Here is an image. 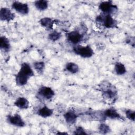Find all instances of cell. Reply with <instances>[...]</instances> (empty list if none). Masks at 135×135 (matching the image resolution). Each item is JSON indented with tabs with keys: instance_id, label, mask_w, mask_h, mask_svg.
<instances>
[{
	"instance_id": "obj_1",
	"label": "cell",
	"mask_w": 135,
	"mask_h": 135,
	"mask_svg": "<svg viewBox=\"0 0 135 135\" xmlns=\"http://www.w3.org/2000/svg\"><path fill=\"white\" fill-rule=\"evenodd\" d=\"M35 75L34 70L31 65L26 62L21 64L18 72L15 75V81L16 85L23 86L25 85L28 80Z\"/></svg>"
},
{
	"instance_id": "obj_2",
	"label": "cell",
	"mask_w": 135,
	"mask_h": 135,
	"mask_svg": "<svg viewBox=\"0 0 135 135\" xmlns=\"http://www.w3.org/2000/svg\"><path fill=\"white\" fill-rule=\"evenodd\" d=\"M95 21L107 28H115L118 25L117 21L109 14L101 13L96 16Z\"/></svg>"
},
{
	"instance_id": "obj_3",
	"label": "cell",
	"mask_w": 135,
	"mask_h": 135,
	"mask_svg": "<svg viewBox=\"0 0 135 135\" xmlns=\"http://www.w3.org/2000/svg\"><path fill=\"white\" fill-rule=\"evenodd\" d=\"M73 51L76 55L84 59L90 58L94 54L93 50L89 45L86 46L80 44L74 45L73 47Z\"/></svg>"
},
{
	"instance_id": "obj_4",
	"label": "cell",
	"mask_w": 135,
	"mask_h": 135,
	"mask_svg": "<svg viewBox=\"0 0 135 135\" xmlns=\"http://www.w3.org/2000/svg\"><path fill=\"white\" fill-rule=\"evenodd\" d=\"M98 8L102 13L109 14L111 15L115 13L118 10L117 5L113 4L111 1L101 2L99 4Z\"/></svg>"
},
{
	"instance_id": "obj_5",
	"label": "cell",
	"mask_w": 135,
	"mask_h": 135,
	"mask_svg": "<svg viewBox=\"0 0 135 135\" xmlns=\"http://www.w3.org/2000/svg\"><path fill=\"white\" fill-rule=\"evenodd\" d=\"M101 92L103 97L109 100H115L118 95L117 90L110 83L103 85L101 88Z\"/></svg>"
},
{
	"instance_id": "obj_6",
	"label": "cell",
	"mask_w": 135,
	"mask_h": 135,
	"mask_svg": "<svg viewBox=\"0 0 135 135\" xmlns=\"http://www.w3.org/2000/svg\"><path fill=\"white\" fill-rule=\"evenodd\" d=\"M83 34L81 33L80 31H78V30L70 31L66 34V38L68 41L74 45V46L79 45L83 40Z\"/></svg>"
},
{
	"instance_id": "obj_7",
	"label": "cell",
	"mask_w": 135,
	"mask_h": 135,
	"mask_svg": "<svg viewBox=\"0 0 135 135\" xmlns=\"http://www.w3.org/2000/svg\"><path fill=\"white\" fill-rule=\"evenodd\" d=\"M37 95V98L39 99L45 100H50L55 95V92L51 87L43 85L38 89Z\"/></svg>"
},
{
	"instance_id": "obj_8",
	"label": "cell",
	"mask_w": 135,
	"mask_h": 135,
	"mask_svg": "<svg viewBox=\"0 0 135 135\" xmlns=\"http://www.w3.org/2000/svg\"><path fill=\"white\" fill-rule=\"evenodd\" d=\"M11 7L15 12L22 15H26L30 12L28 5L25 3L19 1H14L11 5Z\"/></svg>"
},
{
	"instance_id": "obj_9",
	"label": "cell",
	"mask_w": 135,
	"mask_h": 135,
	"mask_svg": "<svg viewBox=\"0 0 135 135\" xmlns=\"http://www.w3.org/2000/svg\"><path fill=\"white\" fill-rule=\"evenodd\" d=\"M6 121L9 124L16 127H24L26 124L21 115L19 114H8L6 116Z\"/></svg>"
},
{
	"instance_id": "obj_10",
	"label": "cell",
	"mask_w": 135,
	"mask_h": 135,
	"mask_svg": "<svg viewBox=\"0 0 135 135\" xmlns=\"http://www.w3.org/2000/svg\"><path fill=\"white\" fill-rule=\"evenodd\" d=\"M15 17V14L12 10L6 7H1L0 9V20L3 22H9Z\"/></svg>"
},
{
	"instance_id": "obj_11",
	"label": "cell",
	"mask_w": 135,
	"mask_h": 135,
	"mask_svg": "<svg viewBox=\"0 0 135 135\" xmlns=\"http://www.w3.org/2000/svg\"><path fill=\"white\" fill-rule=\"evenodd\" d=\"M103 116L104 118H109L110 119L122 120L123 119L121 114L118 111L113 107H110L104 110L102 112Z\"/></svg>"
},
{
	"instance_id": "obj_12",
	"label": "cell",
	"mask_w": 135,
	"mask_h": 135,
	"mask_svg": "<svg viewBox=\"0 0 135 135\" xmlns=\"http://www.w3.org/2000/svg\"><path fill=\"white\" fill-rule=\"evenodd\" d=\"M63 118L68 124H73L76 122L78 115L74 111L69 110L64 113Z\"/></svg>"
},
{
	"instance_id": "obj_13",
	"label": "cell",
	"mask_w": 135,
	"mask_h": 135,
	"mask_svg": "<svg viewBox=\"0 0 135 135\" xmlns=\"http://www.w3.org/2000/svg\"><path fill=\"white\" fill-rule=\"evenodd\" d=\"M14 105L18 109L25 110L28 108L30 106V102L26 98L20 97L15 100L14 102Z\"/></svg>"
},
{
	"instance_id": "obj_14",
	"label": "cell",
	"mask_w": 135,
	"mask_h": 135,
	"mask_svg": "<svg viewBox=\"0 0 135 135\" xmlns=\"http://www.w3.org/2000/svg\"><path fill=\"white\" fill-rule=\"evenodd\" d=\"M53 109L46 105H43L37 110V114L43 118H47L52 116L53 114Z\"/></svg>"
},
{
	"instance_id": "obj_15",
	"label": "cell",
	"mask_w": 135,
	"mask_h": 135,
	"mask_svg": "<svg viewBox=\"0 0 135 135\" xmlns=\"http://www.w3.org/2000/svg\"><path fill=\"white\" fill-rule=\"evenodd\" d=\"M39 23L40 25L46 30L51 31L53 29L55 22L50 17H45L41 18L39 21Z\"/></svg>"
},
{
	"instance_id": "obj_16",
	"label": "cell",
	"mask_w": 135,
	"mask_h": 135,
	"mask_svg": "<svg viewBox=\"0 0 135 135\" xmlns=\"http://www.w3.org/2000/svg\"><path fill=\"white\" fill-rule=\"evenodd\" d=\"M11 48V45L8 38L4 35L0 37V49L4 52H8Z\"/></svg>"
},
{
	"instance_id": "obj_17",
	"label": "cell",
	"mask_w": 135,
	"mask_h": 135,
	"mask_svg": "<svg viewBox=\"0 0 135 135\" xmlns=\"http://www.w3.org/2000/svg\"><path fill=\"white\" fill-rule=\"evenodd\" d=\"M65 69L71 74H76L79 71L80 68L76 63L73 62H69L65 64Z\"/></svg>"
},
{
	"instance_id": "obj_18",
	"label": "cell",
	"mask_w": 135,
	"mask_h": 135,
	"mask_svg": "<svg viewBox=\"0 0 135 135\" xmlns=\"http://www.w3.org/2000/svg\"><path fill=\"white\" fill-rule=\"evenodd\" d=\"M35 7L40 11H44L49 7V2L46 0H37L34 2Z\"/></svg>"
},
{
	"instance_id": "obj_19",
	"label": "cell",
	"mask_w": 135,
	"mask_h": 135,
	"mask_svg": "<svg viewBox=\"0 0 135 135\" xmlns=\"http://www.w3.org/2000/svg\"><path fill=\"white\" fill-rule=\"evenodd\" d=\"M114 71L116 74L118 75H124L127 72V69L125 65L120 62H117L114 64Z\"/></svg>"
},
{
	"instance_id": "obj_20",
	"label": "cell",
	"mask_w": 135,
	"mask_h": 135,
	"mask_svg": "<svg viewBox=\"0 0 135 135\" xmlns=\"http://www.w3.org/2000/svg\"><path fill=\"white\" fill-rule=\"evenodd\" d=\"M33 68L39 74H42L45 68V64L43 61H36L33 64Z\"/></svg>"
},
{
	"instance_id": "obj_21",
	"label": "cell",
	"mask_w": 135,
	"mask_h": 135,
	"mask_svg": "<svg viewBox=\"0 0 135 135\" xmlns=\"http://www.w3.org/2000/svg\"><path fill=\"white\" fill-rule=\"evenodd\" d=\"M62 36V34L61 32H59L56 31H52L48 35V38L51 41L55 42L61 38Z\"/></svg>"
},
{
	"instance_id": "obj_22",
	"label": "cell",
	"mask_w": 135,
	"mask_h": 135,
	"mask_svg": "<svg viewBox=\"0 0 135 135\" xmlns=\"http://www.w3.org/2000/svg\"><path fill=\"white\" fill-rule=\"evenodd\" d=\"M98 129L101 134H107L111 131L110 126L105 123H101L98 127Z\"/></svg>"
},
{
	"instance_id": "obj_23",
	"label": "cell",
	"mask_w": 135,
	"mask_h": 135,
	"mask_svg": "<svg viewBox=\"0 0 135 135\" xmlns=\"http://www.w3.org/2000/svg\"><path fill=\"white\" fill-rule=\"evenodd\" d=\"M125 115L126 118L132 121H134V118H135V111L131 109H127L125 111Z\"/></svg>"
},
{
	"instance_id": "obj_24",
	"label": "cell",
	"mask_w": 135,
	"mask_h": 135,
	"mask_svg": "<svg viewBox=\"0 0 135 135\" xmlns=\"http://www.w3.org/2000/svg\"><path fill=\"white\" fill-rule=\"evenodd\" d=\"M74 134H88L85 129L81 126L77 127L73 132Z\"/></svg>"
},
{
	"instance_id": "obj_25",
	"label": "cell",
	"mask_w": 135,
	"mask_h": 135,
	"mask_svg": "<svg viewBox=\"0 0 135 135\" xmlns=\"http://www.w3.org/2000/svg\"><path fill=\"white\" fill-rule=\"evenodd\" d=\"M56 134H68L67 132H57Z\"/></svg>"
}]
</instances>
